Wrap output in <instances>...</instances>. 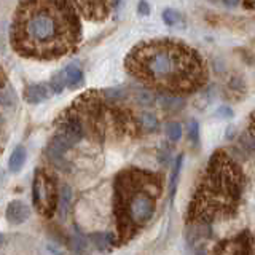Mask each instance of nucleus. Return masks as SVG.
I'll list each match as a JSON object with an SVG mask.
<instances>
[{
	"mask_svg": "<svg viewBox=\"0 0 255 255\" xmlns=\"http://www.w3.org/2000/svg\"><path fill=\"white\" fill-rule=\"evenodd\" d=\"M24 163H26V148L18 145L11 151L10 158H8V167H10L11 172H19Z\"/></svg>",
	"mask_w": 255,
	"mask_h": 255,
	"instance_id": "obj_13",
	"label": "nucleus"
},
{
	"mask_svg": "<svg viewBox=\"0 0 255 255\" xmlns=\"http://www.w3.org/2000/svg\"><path fill=\"white\" fill-rule=\"evenodd\" d=\"M50 88H51V91L54 94H61L64 91V88H67L66 78H64V72L62 70L56 72V74L51 77V80H50Z\"/></svg>",
	"mask_w": 255,
	"mask_h": 255,
	"instance_id": "obj_16",
	"label": "nucleus"
},
{
	"mask_svg": "<svg viewBox=\"0 0 255 255\" xmlns=\"http://www.w3.org/2000/svg\"><path fill=\"white\" fill-rule=\"evenodd\" d=\"M32 201L35 209L46 219H51L58 211L59 190L56 177L46 169H37L32 182Z\"/></svg>",
	"mask_w": 255,
	"mask_h": 255,
	"instance_id": "obj_5",
	"label": "nucleus"
},
{
	"mask_svg": "<svg viewBox=\"0 0 255 255\" xmlns=\"http://www.w3.org/2000/svg\"><path fill=\"white\" fill-rule=\"evenodd\" d=\"M223 3H225L227 6H230V8H233V6H236L239 3V0H223Z\"/></svg>",
	"mask_w": 255,
	"mask_h": 255,
	"instance_id": "obj_25",
	"label": "nucleus"
},
{
	"mask_svg": "<svg viewBox=\"0 0 255 255\" xmlns=\"http://www.w3.org/2000/svg\"><path fill=\"white\" fill-rule=\"evenodd\" d=\"M188 139L191 143H195V145L199 143V123L196 120H190V123H188Z\"/></svg>",
	"mask_w": 255,
	"mask_h": 255,
	"instance_id": "obj_19",
	"label": "nucleus"
},
{
	"mask_svg": "<svg viewBox=\"0 0 255 255\" xmlns=\"http://www.w3.org/2000/svg\"><path fill=\"white\" fill-rule=\"evenodd\" d=\"M137 13L142 16H148L150 14V5L147 0H140L139 5H137Z\"/></svg>",
	"mask_w": 255,
	"mask_h": 255,
	"instance_id": "obj_20",
	"label": "nucleus"
},
{
	"mask_svg": "<svg viewBox=\"0 0 255 255\" xmlns=\"http://www.w3.org/2000/svg\"><path fill=\"white\" fill-rule=\"evenodd\" d=\"M5 217L11 225H21V223H24L30 217V209L26 203L19 201V199H14V201L8 203Z\"/></svg>",
	"mask_w": 255,
	"mask_h": 255,
	"instance_id": "obj_8",
	"label": "nucleus"
},
{
	"mask_svg": "<svg viewBox=\"0 0 255 255\" xmlns=\"http://www.w3.org/2000/svg\"><path fill=\"white\" fill-rule=\"evenodd\" d=\"M82 27L69 0H21L11 24V45L24 58L58 59L74 51Z\"/></svg>",
	"mask_w": 255,
	"mask_h": 255,
	"instance_id": "obj_1",
	"label": "nucleus"
},
{
	"mask_svg": "<svg viewBox=\"0 0 255 255\" xmlns=\"http://www.w3.org/2000/svg\"><path fill=\"white\" fill-rule=\"evenodd\" d=\"M217 114H219V117H222V118H231V117H233V110H231L230 107H220V109L217 110Z\"/></svg>",
	"mask_w": 255,
	"mask_h": 255,
	"instance_id": "obj_21",
	"label": "nucleus"
},
{
	"mask_svg": "<svg viewBox=\"0 0 255 255\" xmlns=\"http://www.w3.org/2000/svg\"><path fill=\"white\" fill-rule=\"evenodd\" d=\"M182 167H183V155H179L177 158H175V163H174L171 177H169V195H171V199H174L175 193H177V187H179V179H180V174H182Z\"/></svg>",
	"mask_w": 255,
	"mask_h": 255,
	"instance_id": "obj_14",
	"label": "nucleus"
},
{
	"mask_svg": "<svg viewBox=\"0 0 255 255\" xmlns=\"http://www.w3.org/2000/svg\"><path fill=\"white\" fill-rule=\"evenodd\" d=\"M64 72V78H66V85L70 90H75L83 85V70L80 69L75 64H69L67 67L62 69Z\"/></svg>",
	"mask_w": 255,
	"mask_h": 255,
	"instance_id": "obj_12",
	"label": "nucleus"
},
{
	"mask_svg": "<svg viewBox=\"0 0 255 255\" xmlns=\"http://www.w3.org/2000/svg\"><path fill=\"white\" fill-rule=\"evenodd\" d=\"M69 2L85 18L93 21H102L109 16L114 0H69Z\"/></svg>",
	"mask_w": 255,
	"mask_h": 255,
	"instance_id": "obj_7",
	"label": "nucleus"
},
{
	"mask_svg": "<svg viewBox=\"0 0 255 255\" xmlns=\"http://www.w3.org/2000/svg\"><path fill=\"white\" fill-rule=\"evenodd\" d=\"M2 243H3V235L0 233V246H2Z\"/></svg>",
	"mask_w": 255,
	"mask_h": 255,
	"instance_id": "obj_26",
	"label": "nucleus"
},
{
	"mask_svg": "<svg viewBox=\"0 0 255 255\" xmlns=\"http://www.w3.org/2000/svg\"><path fill=\"white\" fill-rule=\"evenodd\" d=\"M247 134H249L251 137L255 140V114L251 115V120H249V131H247Z\"/></svg>",
	"mask_w": 255,
	"mask_h": 255,
	"instance_id": "obj_22",
	"label": "nucleus"
},
{
	"mask_svg": "<svg viewBox=\"0 0 255 255\" xmlns=\"http://www.w3.org/2000/svg\"><path fill=\"white\" fill-rule=\"evenodd\" d=\"M90 239L93 246L101 252H109L120 246L117 233H110V231H98V233H93Z\"/></svg>",
	"mask_w": 255,
	"mask_h": 255,
	"instance_id": "obj_10",
	"label": "nucleus"
},
{
	"mask_svg": "<svg viewBox=\"0 0 255 255\" xmlns=\"http://www.w3.org/2000/svg\"><path fill=\"white\" fill-rule=\"evenodd\" d=\"M244 190V174L238 161L227 151L211 155L203 179L188 206L187 220L195 227H204L235 212Z\"/></svg>",
	"mask_w": 255,
	"mask_h": 255,
	"instance_id": "obj_3",
	"label": "nucleus"
},
{
	"mask_svg": "<svg viewBox=\"0 0 255 255\" xmlns=\"http://www.w3.org/2000/svg\"><path fill=\"white\" fill-rule=\"evenodd\" d=\"M125 66L128 74L143 86L175 98L198 91L207 78L201 54L169 38L137 43L126 56Z\"/></svg>",
	"mask_w": 255,
	"mask_h": 255,
	"instance_id": "obj_2",
	"label": "nucleus"
},
{
	"mask_svg": "<svg viewBox=\"0 0 255 255\" xmlns=\"http://www.w3.org/2000/svg\"><path fill=\"white\" fill-rule=\"evenodd\" d=\"M70 203H72V188L69 185H62L59 190V204H58V211L62 217L67 215L70 209Z\"/></svg>",
	"mask_w": 255,
	"mask_h": 255,
	"instance_id": "obj_15",
	"label": "nucleus"
},
{
	"mask_svg": "<svg viewBox=\"0 0 255 255\" xmlns=\"http://www.w3.org/2000/svg\"><path fill=\"white\" fill-rule=\"evenodd\" d=\"M211 255H255V235L244 231L222 241Z\"/></svg>",
	"mask_w": 255,
	"mask_h": 255,
	"instance_id": "obj_6",
	"label": "nucleus"
},
{
	"mask_svg": "<svg viewBox=\"0 0 255 255\" xmlns=\"http://www.w3.org/2000/svg\"><path fill=\"white\" fill-rule=\"evenodd\" d=\"M5 85H6V75H5L2 66H0V88H3Z\"/></svg>",
	"mask_w": 255,
	"mask_h": 255,
	"instance_id": "obj_23",
	"label": "nucleus"
},
{
	"mask_svg": "<svg viewBox=\"0 0 255 255\" xmlns=\"http://www.w3.org/2000/svg\"><path fill=\"white\" fill-rule=\"evenodd\" d=\"M163 21L166 26H175L180 21V13L172 10V8H167V10L163 11Z\"/></svg>",
	"mask_w": 255,
	"mask_h": 255,
	"instance_id": "obj_18",
	"label": "nucleus"
},
{
	"mask_svg": "<svg viewBox=\"0 0 255 255\" xmlns=\"http://www.w3.org/2000/svg\"><path fill=\"white\" fill-rule=\"evenodd\" d=\"M166 135L171 142H177L182 137V125L171 122L166 125Z\"/></svg>",
	"mask_w": 255,
	"mask_h": 255,
	"instance_id": "obj_17",
	"label": "nucleus"
},
{
	"mask_svg": "<svg viewBox=\"0 0 255 255\" xmlns=\"http://www.w3.org/2000/svg\"><path fill=\"white\" fill-rule=\"evenodd\" d=\"M53 94L50 85L45 83H34L24 88V99L29 104H40L46 99H50V96Z\"/></svg>",
	"mask_w": 255,
	"mask_h": 255,
	"instance_id": "obj_9",
	"label": "nucleus"
},
{
	"mask_svg": "<svg viewBox=\"0 0 255 255\" xmlns=\"http://www.w3.org/2000/svg\"><path fill=\"white\" fill-rule=\"evenodd\" d=\"M244 8H247V10H255V0H244Z\"/></svg>",
	"mask_w": 255,
	"mask_h": 255,
	"instance_id": "obj_24",
	"label": "nucleus"
},
{
	"mask_svg": "<svg viewBox=\"0 0 255 255\" xmlns=\"http://www.w3.org/2000/svg\"><path fill=\"white\" fill-rule=\"evenodd\" d=\"M163 191L158 174L142 169H125L115 179L114 212L120 244L145 228L156 212V199Z\"/></svg>",
	"mask_w": 255,
	"mask_h": 255,
	"instance_id": "obj_4",
	"label": "nucleus"
},
{
	"mask_svg": "<svg viewBox=\"0 0 255 255\" xmlns=\"http://www.w3.org/2000/svg\"><path fill=\"white\" fill-rule=\"evenodd\" d=\"M135 123H137V129L142 132H155L159 129V122L158 118L150 114V112H140L139 115H135Z\"/></svg>",
	"mask_w": 255,
	"mask_h": 255,
	"instance_id": "obj_11",
	"label": "nucleus"
}]
</instances>
